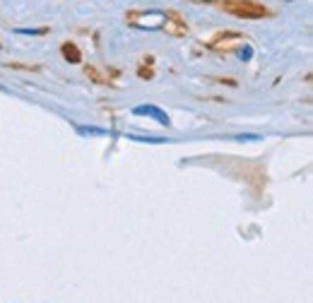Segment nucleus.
I'll list each match as a JSON object with an SVG mask.
<instances>
[{"mask_svg": "<svg viewBox=\"0 0 313 303\" xmlns=\"http://www.w3.org/2000/svg\"><path fill=\"white\" fill-rule=\"evenodd\" d=\"M126 24L145 32H159L166 24V10H128Z\"/></svg>", "mask_w": 313, "mask_h": 303, "instance_id": "nucleus-1", "label": "nucleus"}, {"mask_svg": "<svg viewBox=\"0 0 313 303\" xmlns=\"http://www.w3.org/2000/svg\"><path fill=\"white\" fill-rule=\"evenodd\" d=\"M222 7H224V12H229L239 19H263L275 15L272 10H268L258 0H226Z\"/></svg>", "mask_w": 313, "mask_h": 303, "instance_id": "nucleus-2", "label": "nucleus"}, {"mask_svg": "<svg viewBox=\"0 0 313 303\" xmlns=\"http://www.w3.org/2000/svg\"><path fill=\"white\" fill-rule=\"evenodd\" d=\"M236 43H246V37L241 32H234V29H226V32H220L207 41V46L212 51H231Z\"/></svg>", "mask_w": 313, "mask_h": 303, "instance_id": "nucleus-3", "label": "nucleus"}, {"mask_svg": "<svg viewBox=\"0 0 313 303\" xmlns=\"http://www.w3.org/2000/svg\"><path fill=\"white\" fill-rule=\"evenodd\" d=\"M164 32L171 34V37H185L188 34V24H185V17L176 10H166V24Z\"/></svg>", "mask_w": 313, "mask_h": 303, "instance_id": "nucleus-4", "label": "nucleus"}, {"mask_svg": "<svg viewBox=\"0 0 313 303\" xmlns=\"http://www.w3.org/2000/svg\"><path fill=\"white\" fill-rule=\"evenodd\" d=\"M133 114L135 115H149V118H154L159 125H171V120H169V115L162 111V109H157V106H152V104H147V106H135L133 109Z\"/></svg>", "mask_w": 313, "mask_h": 303, "instance_id": "nucleus-5", "label": "nucleus"}, {"mask_svg": "<svg viewBox=\"0 0 313 303\" xmlns=\"http://www.w3.org/2000/svg\"><path fill=\"white\" fill-rule=\"evenodd\" d=\"M60 56L65 58L68 63H73V65L82 63V51L77 48V43H75V41H65V43L60 46Z\"/></svg>", "mask_w": 313, "mask_h": 303, "instance_id": "nucleus-6", "label": "nucleus"}, {"mask_svg": "<svg viewBox=\"0 0 313 303\" xmlns=\"http://www.w3.org/2000/svg\"><path fill=\"white\" fill-rule=\"evenodd\" d=\"M17 34H24V37H46L48 27H41V29H17Z\"/></svg>", "mask_w": 313, "mask_h": 303, "instance_id": "nucleus-7", "label": "nucleus"}, {"mask_svg": "<svg viewBox=\"0 0 313 303\" xmlns=\"http://www.w3.org/2000/svg\"><path fill=\"white\" fill-rule=\"evenodd\" d=\"M77 133L80 135H106V130H104V128H92V125H89V128H87V125H80Z\"/></svg>", "mask_w": 313, "mask_h": 303, "instance_id": "nucleus-8", "label": "nucleus"}, {"mask_svg": "<svg viewBox=\"0 0 313 303\" xmlns=\"http://www.w3.org/2000/svg\"><path fill=\"white\" fill-rule=\"evenodd\" d=\"M239 58L241 60H251V58H253V48H251L248 43H243V46L239 48Z\"/></svg>", "mask_w": 313, "mask_h": 303, "instance_id": "nucleus-9", "label": "nucleus"}, {"mask_svg": "<svg viewBox=\"0 0 313 303\" xmlns=\"http://www.w3.org/2000/svg\"><path fill=\"white\" fill-rule=\"evenodd\" d=\"M7 68H15V70H32V73H39V65H22V63H7Z\"/></svg>", "mask_w": 313, "mask_h": 303, "instance_id": "nucleus-10", "label": "nucleus"}, {"mask_svg": "<svg viewBox=\"0 0 313 303\" xmlns=\"http://www.w3.org/2000/svg\"><path fill=\"white\" fill-rule=\"evenodd\" d=\"M137 75H140V77H147V79H152V70H145V68H140V70H137Z\"/></svg>", "mask_w": 313, "mask_h": 303, "instance_id": "nucleus-11", "label": "nucleus"}, {"mask_svg": "<svg viewBox=\"0 0 313 303\" xmlns=\"http://www.w3.org/2000/svg\"><path fill=\"white\" fill-rule=\"evenodd\" d=\"M195 2H203V5H212V2H220V0H195Z\"/></svg>", "mask_w": 313, "mask_h": 303, "instance_id": "nucleus-12", "label": "nucleus"}, {"mask_svg": "<svg viewBox=\"0 0 313 303\" xmlns=\"http://www.w3.org/2000/svg\"><path fill=\"white\" fill-rule=\"evenodd\" d=\"M284 2H292V0H284Z\"/></svg>", "mask_w": 313, "mask_h": 303, "instance_id": "nucleus-13", "label": "nucleus"}, {"mask_svg": "<svg viewBox=\"0 0 313 303\" xmlns=\"http://www.w3.org/2000/svg\"><path fill=\"white\" fill-rule=\"evenodd\" d=\"M0 48H2V43H0Z\"/></svg>", "mask_w": 313, "mask_h": 303, "instance_id": "nucleus-14", "label": "nucleus"}]
</instances>
